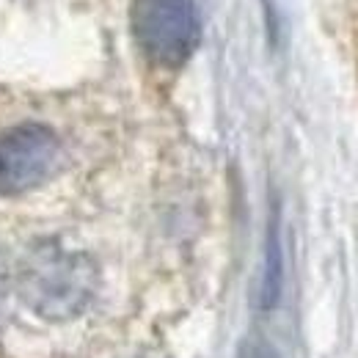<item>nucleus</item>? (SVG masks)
<instances>
[{
  "mask_svg": "<svg viewBox=\"0 0 358 358\" xmlns=\"http://www.w3.org/2000/svg\"><path fill=\"white\" fill-rule=\"evenodd\" d=\"M99 273L86 254L58 243L36 245L20 265L17 289L22 301L45 320L64 322L83 312L96 292Z\"/></svg>",
  "mask_w": 358,
  "mask_h": 358,
  "instance_id": "1",
  "label": "nucleus"
},
{
  "mask_svg": "<svg viewBox=\"0 0 358 358\" xmlns=\"http://www.w3.org/2000/svg\"><path fill=\"white\" fill-rule=\"evenodd\" d=\"M130 28L138 50L163 69L185 66L201 39L196 0H133Z\"/></svg>",
  "mask_w": 358,
  "mask_h": 358,
  "instance_id": "2",
  "label": "nucleus"
},
{
  "mask_svg": "<svg viewBox=\"0 0 358 358\" xmlns=\"http://www.w3.org/2000/svg\"><path fill=\"white\" fill-rule=\"evenodd\" d=\"M61 143L47 124L25 122L0 133V196L39 187L58 166Z\"/></svg>",
  "mask_w": 358,
  "mask_h": 358,
  "instance_id": "3",
  "label": "nucleus"
},
{
  "mask_svg": "<svg viewBox=\"0 0 358 358\" xmlns=\"http://www.w3.org/2000/svg\"><path fill=\"white\" fill-rule=\"evenodd\" d=\"M281 240H278V215L273 213L268 226V243H265V273H262V303L270 306L278 298L281 287Z\"/></svg>",
  "mask_w": 358,
  "mask_h": 358,
  "instance_id": "4",
  "label": "nucleus"
}]
</instances>
